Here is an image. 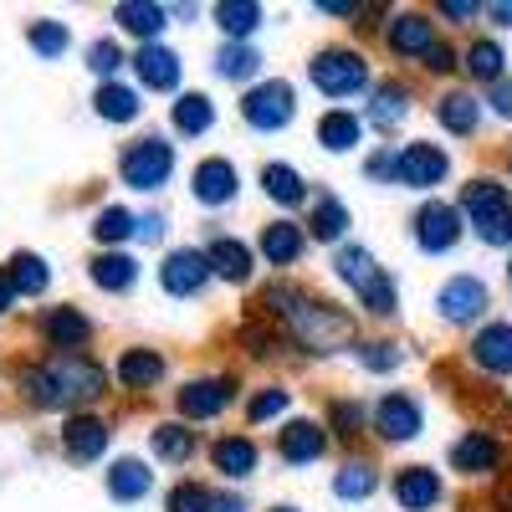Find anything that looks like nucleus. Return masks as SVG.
Segmentation results:
<instances>
[{
    "label": "nucleus",
    "mask_w": 512,
    "mask_h": 512,
    "mask_svg": "<svg viewBox=\"0 0 512 512\" xmlns=\"http://www.w3.org/2000/svg\"><path fill=\"white\" fill-rule=\"evenodd\" d=\"M262 308L272 318H282L297 333V344L313 349V354H333V349L354 344V318L338 313L333 303H313V297L297 292V287H267L262 292Z\"/></svg>",
    "instance_id": "f257e3e1"
},
{
    "label": "nucleus",
    "mask_w": 512,
    "mask_h": 512,
    "mask_svg": "<svg viewBox=\"0 0 512 512\" xmlns=\"http://www.w3.org/2000/svg\"><path fill=\"white\" fill-rule=\"evenodd\" d=\"M21 390L31 405L41 410H72V405H88L108 390V369L82 359V354H57L47 364H36L21 374Z\"/></svg>",
    "instance_id": "f03ea898"
},
{
    "label": "nucleus",
    "mask_w": 512,
    "mask_h": 512,
    "mask_svg": "<svg viewBox=\"0 0 512 512\" xmlns=\"http://www.w3.org/2000/svg\"><path fill=\"white\" fill-rule=\"evenodd\" d=\"M333 272L359 292V303H364L374 318H390V313H395V282L374 267V256H369L364 246H344V251H338Z\"/></svg>",
    "instance_id": "7ed1b4c3"
},
{
    "label": "nucleus",
    "mask_w": 512,
    "mask_h": 512,
    "mask_svg": "<svg viewBox=\"0 0 512 512\" xmlns=\"http://www.w3.org/2000/svg\"><path fill=\"white\" fill-rule=\"evenodd\" d=\"M461 210L472 216V226H477V236L487 246H507L512 241V200H507V190L497 180H472L461 190Z\"/></svg>",
    "instance_id": "20e7f679"
},
{
    "label": "nucleus",
    "mask_w": 512,
    "mask_h": 512,
    "mask_svg": "<svg viewBox=\"0 0 512 512\" xmlns=\"http://www.w3.org/2000/svg\"><path fill=\"white\" fill-rule=\"evenodd\" d=\"M118 175L128 190H159L169 175H175V149L164 139H134L118 159Z\"/></svg>",
    "instance_id": "39448f33"
},
{
    "label": "nucleus",
    "mask_w": 512,
    "mask_h": 512,
    "mask_svg": "<svg viewBox=\"0 0 512 512\" xmlns=\"http://www.w3.org/2000/svg\"><path fill=\"white\" fill-rule=\"evenodd\" d=\"M308 77H313V88L328 93V98H354L364 82H369V67L359 52H344V47H328L308 62Z\"/></svg>",
    "instance_id": "423d86ee"
},
{
    "label": "nucleus",
    "mask_w": 512,
    "mask_h": 512,
    "mask_svg": "<svg viewBox=\"0 0 512 512\" xmlns=\"http://www.w3.org/2000/svg\"><path fill=\"white\" fill-rule=\"evenodd\" d=\"M446 175H451V159H446V149H436V144H405V149L395 154V185L431 190V185H441Z\"/></svg>",
    "instance_id": "0eeeda50"
},
{
    "label": "nucleus",
    "mask_w": 512,
    "mask_h": 512,
    "mask_svg": "<svg viewBox=\"0 0 512 512\" xmlns=\"http://www.w3.org/2000/svg\"><path fill=\"white\" fill-rule=\"evenodd\" d=\"M292 108H297V103H292L287 82H262V88H251L246 103H241L246 123L262 128V134H277V128H287V123H292Z\"/></svg>",
    "instance_id": "6e6552de"
},
{
    "label": "nucleus",
    "mask_w": 512,
    "mask_h": 512,
    "mask_svg": "<svg viewBox=\"0 0 512 512\" xmlns=\"http://www.w3.org/2000/svg\"><path fill=\"white\" fill-rule=\"evenodd\" d=\"M159 282L169 297H195L205 282H210V262H205V251L195 246H180V251H169L164 256V267H159Z\"/></svg>",
    "instance_id": "1a4fd4ad"
},
{
    "label": "nucleus",
    "mask_w": 512,
    "mask_h": 512,
    "mask_svg": "<svg viewBox=\"0 0 512 512\" xmlns=\"http://www.w3.org/2000/svg\"><path fill=\"white\" fill-rule=\"evenodd\" d=\"M415 241H420V251H431V256H441V251H451L456 241H461V210L456 205H425L420 216H415Z\"/></svg>",
    "instance_id": "9d476101"
},
{
    "label": "nucleus",
    "mask_w": 512,
    "mask_h": 512,
    "mask_svg": "<svg viewBox=\"0 0 512 512\" xmlns=\"http://www.w3.org/2000/svg\"><path fill=\"white\" fill-rule=\"evenodd\" d=\"M436 308H441L446 323H472V318H482V308H487V282H477V277H451V282L436 292Z\"/></svg>",
    "instance_id": "9b49d317"
},
{
    "label": "nucleus",
    "mask_w": 512,
    "mask_h": 512,
    "mask_svg": "<svg viewBox=\"0 0 512 512\" xmlns=\"http://www.w3.org/2000/svg\"><path fill=\"white\" fill-rule=\"evenodd\" d=\"M236 395V379H190L185 390H180V415L190 420H210V415H221Z\"/></svg>",
    "instance_id": "f8f14e48"
},
{
    "label": "nucleus",
    "mask_w": 512,
    "mask_h": 512,
    "mask_svg": "<svg viewBox=\"0 0 512 512\" xmlns=\"http://www.w3.org/2000/svg\"><path fill=\"white\" fill-rule=\"evenodd\" d=\"M374 431L384 441H415L420 436V405L410 395H384L374 410Z\"/></svg>",
    "instance_id": "ddd939ff"
},
{
    "label": "nucleus",
    "mask_w": 512,
    "mask_h": 512,
    "mask_svg": "<svg viewBox=\"0 0 512 512\" xmlns=\"http://www.w3.org/2000/svg\"><path fill=\"white\" fill-rule=\"evenodd\" d=\"M236 164L231 159H205V164H195V175H190V190H195V200L200 205H226V200H236Z\"/></svg>",
    "instance_id": "4468645a"
},
{
    "label": "nucleus",
    "mask_w": 512,
    "mask_h": 512,
    "mask_svg": "<svg viewBox=\"0 0 512 512\" xmlns=\"http://www.w3.org/2000/svg\"><path fill=\"white\" fill-rule=\"evenodd\" d=\"M41 338H47L52 349L72 354V349H82L93 338V323L82 318L77 308H47V313H41Z\"/></svg>",
    "instance_id": "2eb2a0df"
},
{
    "label": "nucleus",
    "mask_w": 512,
    "mask_h": 512,
    "mask_svg": "<svg viewBox=\"0 0 512 512\" xmlns=\"http://www.w3.org/2000/svg\"><path fill=\"white\" fill-rule=\"evenodd\" d=\"M62 451H67L72 461H98V456L108 451V425H103L98 415H72V420L62 425Z\"/></svg>",
    "instance_id": "dca6fc26"
},
{
    "label": "nucleus",
    "mask_w": 512,
    "mask_h": 512,
    "mask_svg": "<svg viewBox=\"0 0 512 512\" xmlns=\"http://www.w3.org/2000/svg\"><path fill=\"white\" fill-rule=\"evenodd\" d=\"M395 502L405 512H431L441 502V477L431 472V466H405V472L395 477Z\"/></svg>",
    "instance_id": "f3484780"
},
{
    "label": "nucleus",
    "mask_w": 512,
    "mask_h": 512,
    "mask_svg": "<svg viewBox=\"0 0 512 512\" xmlns=\"http://www.w3.org/2000/svg\"><path fill=\"white\" fill-rule=\"evenodd\" d=\"M472 364L487 374H512V323H487L472 338Z\"/></svg>",
    "instance_id": "a211bd4d"
},
{
    "label": "nucleus",
    "mask_w": 512,
    "mask_h": 512,
    "mask_svg": "<svg viewBox=\"0 0 512 512\" xmlns=\"http://www.w3.org/2000/svg\"><path fill=\"white\" fill-rule=\"evenodd\" d=\"M277 451H282L287 466H308V461H318L328 451V436H323L318 420H292L282 431V441H277Z\"/></svg>",
    "instance_id": "6ab92c4d"
},
{
    "label": "nucleus",
    "mask_w": 512,
    "mask_h": 512,
    "mask_svg": "<svg viewBox=\"0 0 512 512\" xmlns=\"http://www.w3.org/2000/svg\"><path fill=\"white\" fill-rule=\"evenodd\" d=\"M134 67H139V77H144V88H154V93L180 88V57L169 52V47H159V41H144L139 57H134Z\"/></svg>",
    "instance_id": "aec40b11"
},
{
    "label": "nucleus",
    "mask_w": 512,
    "mask_h": 512,
    "mask_svg": "<svg viewBox=\"0 0 512 512\" xmlns=\"http://www.w3.org/2000/svg\"><path fill=\"white\" fill-rule=\"evenodd\" d=\"M451 466L456 472H497L502 466V446L487 436V431H472V436H461L456 446H451Z\"/></svg>",
    "instance_id": "412c9836"
},
{
    "label": "nucleus",
    "mask_w": 512,
    "mask_h": 512,
    "mask_svg": "<svg viewBox=\"0 0 512 512\" xmlns=\"http://www.w3.org/2000/svg\"><path fill=\"white\" fill-rule=\"evenodd\" d=\"M390 47L400 52V57H425L436 47V26L425 21L420 11H405V16H395V26H390Z\"/></svg>",
    "instance_id": "4be33fe9"
},
{
    "label": "nucleus",
    "mask_w": 512,
    "mask_h": 512,
    "mask_svg": "<svg viewBox=\"0 0 512 512\" xmlns=\"http://www.w3.org/2000/svg\"><path fill=\"white\" fill-rule=\"evenodd\" d=\"M205 262H210V272L226 277V282H246L251 277V246L236 241V236H216L210 251H205Z\"/></svg>",
    "instance_id": "5701e85b"
},
{
    "label": "nucleus",
    "mask_w": 512,
    "mask_h": 512,
    "mask_svg": "<svg viewBox=\"0 0 512 512\" xmlns=\"http://www.w3.org/2000/svg\"><path fill=\"white\" fill-rule=\"evenodd\" d=\"M113 374H118L123 390H154V384L164 379V359H159L154 349H128Z\"/></svg>",
    "instance_id": "b1692460"
},
{
    "label": "nucleus",
    "mask_w": 512,
    "mask_h": 512,
    "mask_svg": "<svg viewBox=\"0 0 512 512\" xmlns=\"http://www.w3.org/2000/svg\"><path fill=\"white\" fill-rule=\"evenodd\" d=\"M149 487H154V472H149L144 461H134V456L113 461V472H108V497L113 502H139Z\"/></svg>",
    "instance_id": "393cba45"
},
{
    "label": "nucleus",
    "mask_w": 512,
    "mask_h": 512,
    "mask_svg": "<svg viewBox=\"0 0 512 512\" xmlns=\"http://www.w3.org/2000/svg\"><path fill=\"white\" fill-rule=\"evenodd\" d=\"M359 139H364V123H359V113L333 108V113H323V118H318V144H323V149L344 154V149H354Z\"/></svg>",
    "instance_id": "a878e982"
},
{
    "label": "nucleus",
    "mask_w": 512,
    "mask_h": 512,
    "mask_svg": "<svg viewBox=\"0 0 512 512\" xmlns=\"http://www.w3.org/2000/svg\"><path fill=\"white\" fill-rule=\"evenodd\" d=\"M113 21H118L123 31L154 41V36L164 31V6H154V0H123V6H113Z\"/></svg>",
    "instance_id": "bb28decb"
},
{
    "label": "nucleus",
    "mask_w": 512,
    "mask_h": 512,
    "mask_svg": "<svg viewBox=\"0 0 512 512\" xmlns=\"http://www.w3.org/2000/svg\"><path fill=\"white\" fill-rule=\"evenodd\" d=\"M262 256H267L272 267H292L297 256H303V231H297L292 221H272L262 231Z\"/></svg>",
    "instance_id": "cd10ccee"
},
{
    "label": "nucleus",
    "mask_w": 512,
    "mask_h": 512,
    "mask_svg": "<svg viewBox=\"0 0 512 512\" xmlns=\"http://www.w3.org/2000/svg\"><path fill=\"white\" fill-rule=\"evenodd\" d=\"M436 118H441V128H451V134H477V118H482V103L472 98V93H446L441 103H436Z\"/></svg>",
    "instance_id": "c85d7f7f"
},
{
    "label": "nucleus",
    "mask_w": 512,
    "mask_h": 512,
    "mask_svg": "<svg viewBox=\"0 0 512 512\" xmlns=\"http://www.w3.org/2000/svg\"><path fill=\"white\" fill-rule=\"evenodd\" d=\"M134 277H139L134 256H123V251H103V256H93V282H98L103 292H128V287H134Z\"/></svg>",
    "instance_id": "c756f323"
},
{
    "label": "nucleus",
    "mask_w": 512,
    "mask_h": 512,
    "mask_svg": "<svg viewBox=\"0 0 512 512\" xmlns=\"http://www.w3.org/2000/svg\"><path fill=\"white\" fill-rule=\"evenodd\" d=\"M210 456H216V472L231 477V482L256 472V446H251L246 436H226V441H216V451H210Z\"/></svg>",
    "instance_id": "7c9ffc66"
},
{
    "label": "nucleus",
    "mask_w": 512,
    "mask_h": 512,
    "mask_svg": "<svg viewBox=\"0 0 512 512\" xmlns=\"http://www.w3.org/2000/svg\"><path fill=\"white\" fill-rule=\"evenodd\" d=\"M405 113H410V93L400 88V82H384V88L374 93V103H369V123L379 128V134H390Z\"/></svg>",
    "instance_id": "2f4dec72"
},
{
    "label": "nucleus",
    "mask_w": 512,
    "mask_h": 512,
    "mask_svg": "<svg viewBox=\"0 0 512 512\" xmlns=\"http://www.w3.org/2000/svg\"><path fill=\"white\" fill-rule=\"evenodd\" d=\"M262 185H267V195H272L277 205H287V210L308 200V185H303V175H297L292 164H267V169H262Z\"/></svg>",
    "instance_id": "473e14b6"
},
{
    "label": "nucleus",
    "mask_w": 512,
    "mask_h": 512,
    "mask_svg": "<svg viewBox=\"0 0 512 512\" xmlns=\"http://www.w3.org/2000/svg\"><path fill=\"white\" fill-rule=\"evenodd\" d=\"M149 446H154L159 461H190L195 456V431L190 425H154Z\"/></svg>",
    "instance_id": "72a5a7b5"
},
{
    "label": "nucleus",
    "mask_w": 512,
    "mask_h": 512,
    "mask_svg": "<svg viewBox=\"0 0 512 512\" xmlns=\"http://www.w3.org/2000/svg\"><path fill=\"white\" fill-rule=\"evenodd\" d=\"M98 118H108V123H134L139 118V93H128V88H118V82H103V88H98Z\"/></svg>",
    "instance_id": "f704fd0d"
},
{
    "label": "nucleus",
    "mask_w": 512,
    "mask_h": 512,
    "mask_svg": "<svg viewBox=\"0 0 512 512\" xmlns=\"http://www.w3.org/2000/svg\"><path fill=\"white\" fill-rule=\"evenodd\" d=\"M11 287L21 292V297H36V292H47V282H52V272H47V262H41V256H16V262H11Z\"/></svg>",
    "instance_id": "c9c22d12"
},
{
    "label": "nucleus",
    "mask_w": 512,
    "mask_h": 512,
    "mask_svg": "<svg viewBox=\"0 0 512 512\" xmlns=\"http://www.w3.org/2000/svg\"><path fill=\"white\" fill-rule=\"evenodd\" d=\"M374 487H379V477H374V466H369V461H349L344 472L333 477V492L344 497V502H364Z\"/></svg>",
    "instance_id": "e433bc0d"
},
{
    "label": "nucleus",
    "mask_w": 512,
    "mask_h": 512,
    "mask_svg": "<svg viewBox=\"0 0 512 512\" xmlns=\"http://www.w3.org/2000/svg\"><path fill=\"white\" fill-rule=\"evenodd\" d=\"M344 231H349V210H344V200L318 195V205H313V236H318V241H338Z\"/></svg>",
    "instance_id": "4c0bfd02"
},
{
    "label": "nucleus",
    "mask_w": 512,
    "mask_h": 512,
    "mask_svg": "<svg viewBox=\"0 0 512 512\" xmlns=\"http://www.w3.org/2000/svg\"><path fill=\"white\" fill-rule=\"evenodd\" d=\"M210 123H216V108H210L205 93H185L175 103V128H180V134H205Z\"/></svg>",
    "instance_id": "58836bf2"
},
{
    "label": "nucleus",
    "mask_w": 512,
    "mask_h": 512,
    "mask_svg": "<svg viewBox=\"0 0 512 512\" xmlns=\"http://www.w3.org/2000/svg\"><path fill=\"white\" fill-rule=\"evenodd\" d=\"M216 21L231 36H251L256 26H262V6H256V0H226V6H216Z\"/></svg>",
    "instance_id": "ea45409f"
},
{
    "label": "nucleus",
    "mask_w": 512,
    "mask_h": 512,
    "mask_svg": "<svg viewBox=\"0 0 512 512\" xmlns=\"http://www.w3.org/2000/svg\"><path fill=\"white\" fill-rule=\"evenodd\" d=\"M502 67H507V57H502V47H497V41H477V47L466 52V72H472V77H482V82H492V88L502 82Z\"/></svg>",
    "instance_id": "a19ab883"
},
{
    "label": "nucleus",
    "mask_w": 512,
    "mask_h": 512,
    "mask_svg": "<svg viewBox=\"0 0 512 512\" xmlns=\"http://www.w3.org/2000/svg\"><path fill=\"white\" fill-rule=\"evenodd\" d=\"M139 231V221L128 216L123 205H108V210H98V226H93V236L103 241V246H118V241H128Z\"/></svg>",
    "instance_id": "79ce46f5"
},
{
    "label": "nucleus",
    "mask_w": 512,
    "mask_h": 512,
    "mask_svg": "<svg viewBox=\"0 0 512 512\" xmlns=\"http://www.w3.org/2000/svg\"><path fill=\"white\" fill-rule=\"evenodd\" d=\"M31 52L36 57H62L67 52V26L62 21H31Z\"/></svg>",
    "instance_id": "37998d69"
},
{
    "label": "nucleus",
    "mask_w": 512,
    "mask_h": 512,
    "mask_svg": "<svg viewBox=\"0 0 512 512\" xmlns=\"http://www.w3.org/2000/svg\"><path fill=\"white\" fill-rule=\"evenodd\" d=\"M256 67H262V57H256L251 47H236V41H231V47H221V57H216V72L231 77V82H246Z\"/></svg>",
    "instance_id": "c03bdc74"
},
{
    "label": "nucleus",
    "mask_w": 512,
    "mask_h": 512,
    "mask_svg": "<svg viewBox=\"0 0 512 512\" xmlns=\"http://www.w3.org/2000/svg\"><path fill=\"white\" fill-rule=\"evenodd\" d=\"M164 507H169V512H216V497H210L200 482H180L175 492H169Z\"/></svg>",
    "instance_id": "a18cd8bd"
},
{
    "label": "nucleus",
    "mask_w": 512,
    "mask_h": 512,
    "mask_svg": "<svg viewBox=\"0 0 512 512\" xmlns=\"http://www.w3.org/2000/svg\"><path fill=\"white\" fill-rule=\"evenodd\" d=\"M88 67L98 77H113L123 67V52H118V41H93V52H88Z\"/></svg>",
    "instance_id": "49530a36"
},
{
    "label": "nucleus",
    "mask_w": 512,
    "mask_h": 512,
    "mask_svg": "<svg viewBox=\"0 0 512 512\" xmlns=\"http://www.w3.org/2000/svg\"><path fill=\"white\" fill-rule=\"evenodd\" d=\"M282 410H287V390H262V395L246 405V420H272Z\"/></svg>",
    "instance_id": "de8ad7c7"
},
{
    "label": "nucleus",
    "mask_w": 512,
    "mask_h": 512,
    "mask_svg": "<svg viewBox=\"0 0 512 512\" xmlns=\"http://www.w3.org/2000/svg\"><path fill=\"white\" fill-rule=\"evenodd\" d=\"M359 359H364V369L384 374V369H395V364H400V349H395V344H364Z\"/></svg>",
    "instance_id": "09e8293b"
},
{
    "label": "nucleus",
    "mask_w": 512,
    "mask_h": 512,
    "mask_svg": "<svg viewBox=\"0 0 512 512\" xmlns=\"http://www.w3.org/2000/svg\"><path fill=\"white\" fill-rule=\"evenodd\" d=\"M359 425H364V410H359L354 400H338V405H333V431H338V436H359Z\"/></svg>",
    "instance_id": "8fccbe9b"
},
{
    "label": "nucleus",
    "mask_w": 512,
    "mask_h": 512,
    "mask_svg": "<svg viewBox=\"0 0 512 512\" xmlns=\"http://www.w3.org/2000/svg\"><path fill=\"white\" fill-rule=\"evenodd\" d=\"M487 103H492V113H497V118H512V82H507V77L492 88V98H487Z\"/></svg>",
    "instance_id": "3c124183"
},
{
    "label": "nucleus",
    "mask_w": 512,
    "mask_h": 512,
    "mask_svg": "<svg viewBox=\"0 0 512 512\" xmlns=\"http://www.w3.org/2000/svg\"><path fill=\"white\" fill-rule=\"evenodd\" d=\"M246 344H251V354H262V359L277 354V338H272L267 328H246Z\"/></svg>",
    "instance_id": "603ef678"
},
{
    "label": "nucleus",
    "mask_w": 512,
    "mask_h": 512,
    "mask_svg": "<svg viewBox=\"0 0 512 512\" xmlns=\"http://www.w3.org/2000/svg\"><path fill=\"white\" fill-rule=\"evenodd\" d=\"M425 67H431V72H451V67H456V52H451V47H441V41H436V47L425 52Z\"/></svg>",
    "instance_id": "864d4df0"
},
{
    "label": "nucleus",
    "mask_w": 512,
    "mask_h": 512,
    "mask_svg": "<svg viewBox=\"0 0 512 512\" xmlns=\"http://www.w3.org/2000/svg\"><path fill=\"white\" fill-rule=\"evenodd\" d=\"M482 6H472V0H446V6H441V16H451V21H472Z\"/></svg>",
    "instance_id": "5fc2aeb1"
},
{
    "label": "nucleus",
    "mask_w": 512,
    "mask_h": 512,
    "mask_svg": "<svg viewBox=\"0 0 512 512\" xmlns=\"http://www.w3.org/2000/svg\"><path fill=\"white\" fill-rule=\"evenodd\" d=\"M369 175L374 180H395V154H374L369 159Z\"/></svg>",
    "instance_id": "6e6d98bb"
},
{
    "label": "nucleus",
    "mask_w": 512,
    "mask_h": 512,
    "mask_svg": "<svg viewBox=\"0 0 512 512\" xmlns=\"http://www.w3.org/2000/svg\"><path fill=\"white\" fill-rule=\"evenodd\" d=\"M164 226H169L164 216H144V221H139V236H144V241H159V236H164Z\"/></svg>",
    "instance_id": "4d7b16f0"
},
{
    "label": "nucleus",
    "mask_w": 512,
    "mask_h": 512,
    "mask_svg": "<svg viewBox=\"0 0 512 512\" xmlns=\"http://www.w3.org/2000/svg\"><path fill=\"white\" fill-rule=\"evenodd\" d=\"M318 11L323 16H354L359 6H349V0H318Z\"/></svg>",
    "instance_id": "13d9d810"
},
{
    "label": "nucleus",
    "mask_w": 512,
    "mask_h": 512,
    "mask_svg": "<svg viewBox=\"0 0 512 512\" xmlns=\"http://www.w3.org/2000/svg\"><path fill=\"white\" fill-rule=\"evenodd\" d=\"M492 11V21H502V26H512V0H497V6H487Z\"/></svg>",
    "instance_id": "bf43d9fd"
},
{
    "label": "nucleus",
    "mask_w": 512,
    "mask_h": 512,
    "mask_svg": "<svg viewBox=\"0 0 512 512\" xmlns=\"http://www.w3.org/2000/svg\"><path fill=\"white\" fill-rule=\"evenodd\" d=\"M16 303V287H11V277H0V313H6Z\"/></svg>",
    "instance_id": "052dcab7"
},
{
    "label": "nucleus",
    "mask_w": 512,
    "mask_h": 512,
    "mask_svg": "<svg viewBox=\"0 0 512 512\" xmlns=\"http://www.w3.org/2000/svg\"><path fill=\"white\" fill-rule=\"evenodd\" d=\"M216 512H246L241 497H216Z\"/></svg>",
    "instance_id": "680f3d73"
},
{
    "label": "nucleus",
    "mask_w": 512,
    "mask_h": 512,
    "mask_svg": "<svg viewBox=\"0 0 512 512\" xmlns=\"http://www.w3.org/2000/svg\"><path fill=\"white\" fill-rule=\"evenodd\" d=\"M277 512H297V507H277Z\"/></svg>",
    "instance_id": "e2e57ef3"
},
{
    "label": "nucleus",
    "mask_w": 512,
    "mask_h": 512,
    "mask_svg": "<svg viewBox=\"0 0 512 512\" xmlns=\"http://www.w3.org/2000/svg\"><path fill=\"white\" fill-rule=\"evenodd\" d=\"M507 277H512V267H507Z\"/></svg>",
    "instance_id": "0e129e2a"
}]
</instances>
